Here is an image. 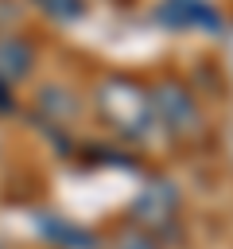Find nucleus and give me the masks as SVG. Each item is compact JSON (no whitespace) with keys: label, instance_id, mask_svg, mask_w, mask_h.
Listing matches in <instances>:
<instances>
[{"label":"nucleus","instance_id":"obj_1","mask_svg":"<svg viewBox=\"0 0 233 249\" xmlns=\"http://www.w3.org/2000/svg\"><path fill=\"white\" fill-rule=\"evenodd\" d=\"M116 249H151V245H148L144 237H136V233H128V237H120V245H116Z\"/></svg>","mask_w":233,"mask_h":249}]
</instances>
